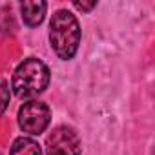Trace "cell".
I'll return each instance as SVG.
<instances>
[{
	"label": "cell",
	"mask_w": 155,
	"mask_h": 155,
	"mask_svg": "<svg viewBox=\"0 0 155 155\" xmlns=\"http://www.w3.org/2000/svg\"><path fill=\"white\" fill-rule=\"evenodd\" d=\"M46 9H48V4L46 2H22L20 4V13H22V20L26 26L29 28H35L38 26L42 20H44V15H46Z\"/></svg>",
	"instance_id": "5b68a950"
},
{
	"label": "cell",
	"mask_w": 155,
	"mask_h": 155,
	"mask_svg": "<svg viewBox=\"0 0 155 155\" xmlns=\"http://www.w3.org/2000/svg\"><path fill=\"white\" fill-rule=\"evenodd\" d=\"M9 155H44L38 142H35L29 137H18L13 140Z\"/></svg>",
	"instance_id": "8992f818"
},
{
	"label": "cell",
	"mask_w": 155,
	"mask_h": 155,
	"mask_svg": "<svg viewBox=\"0 0 155 155\" xmlns=\"http://www.w3.org/2000/svg\"><path fill=\"white\" fill-rule=\"evenodd\" d=\"M49 84V68L35 57L20 62L13 73L11 88L18 99H33L40 95Z\"/></svg>",
	"instance_id": "7a4b0ae2"
},
{
	"label": "cell",
	"mask_w": 155,
	"mask_h": 155,
	"mask_svg": "<svg viewBox=\"0 0 155 155\" xmlns=\"http://www.w3.org/2000/svg\"><path fill=\"white\" fill-rule=\"evenodd\" d=\"M49 42L58 58L69 60L75 57L81 44V26L71 11H55L49 22Z\"/></svg>",
	"instance_id": "6da1fadb"
},
{
	"label": "cell",
	"mask_w": 155,
	"mask_h": 155,
	"mask_svg": "<svg viewBox=\"0 0 155 155\" xmlns=\"http://www.w3.org/2000/svg\"><path fill=\"white\" fill-rule=\"evenodd\" d=\"M9 97H11V93H9L8 82H6L4 79H0V115L6 111V108H8V104H9Z\"/></svg>",
	"instance_id": "52a82bcc"
},
{
	"label": "cell",
	"mask_w": 155,
	"mask_h": 155,
	"mask_svg": "<svg viewBox=\"0 0 155 155\" xmlns=\"http://www.w3.org/2000/svg\"><path fill=\"white\" fill-rule=\"evenodd\" d=\"M82 144L73 128L58 126L46 140V155H81Z\"/></svg>",
	"instance_id": "277c9868"
},
{
	"label": "cell",
	"mask_w": 155,
	"mask_h": 155,
	"mask_svg": "<svg viewBox=\"0 0 155 155\" xmlns=\"http://www.w3.org/2000/svg\"><path fill=\"white\" fill-rule=\"evenodd\" d=\"M51 122V111L46 102L29 101L18 110V126L28 135H40Z\"/></svg>",
	"instance_id": "3957f363"
},
{
	"label": "cell",
	"mask_w": 155,
	"mask_h": 155,
	"mask_svg": "<svg viewBox=\"0 0 155 155\" xmlns=\"http://www.w3.org/2000/svg\"><path fill=\"white\" fill-rule=\"evenodd\" d=\"M73 6H75L77 9H81V11H90V9H93V8L97 6V2H90V4H84V2H73Z\"/></svg>",
	"instance_id": "ba28073f"
}]
</instances>
